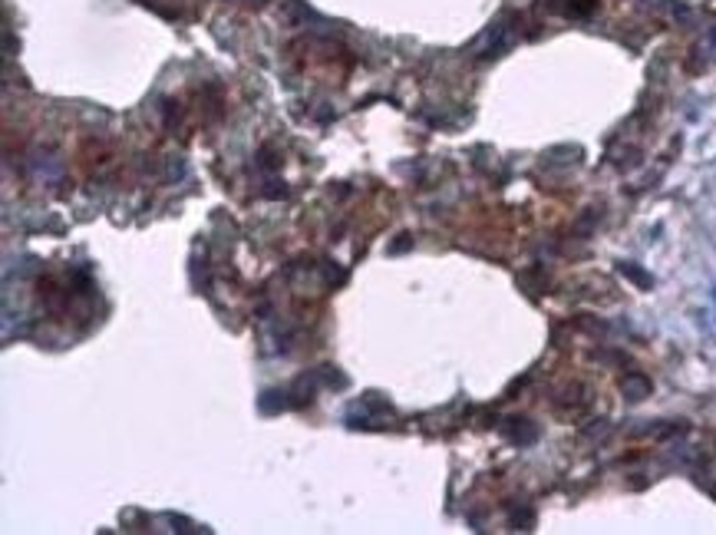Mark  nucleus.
Segmentation results:
<instances>
[{"label": "nucleus", "mask_w": 716, "mask_h": 535, "mask_svg": "<svg viewBox=\"0 0 716 535\" xmlns=\"http://www.w3.org/2000/svg\"><path fill=\"white\" fill-rule=\"evenodd\" d=\"M621 275L624 278H631L637 284V288H654V278H650V275H647V271H640V268L637 265H631V261H621Z\"/></svg>", "instance_id": "f03ea898"}, {"label": "nucleus", "mask_w": 716, "mask_h": 535, "mask_svg": "<svg viewBox=\"0 0 716 535\" xmlns=\"http://www.w3.org/2000/svg\"><path fill=\"white\" fill-rule=\"evenodd\" d=\"M650 390H654V384H650V377H644V373H627L621 380V394L627 396V400H647L650 396Z\"/></svg>", "instance_id": "f257e3e1"}, {"label": "nucleus", "mask_w": 716, "mask_h": 535, "mask_svg": "<svg viewBox=\"0 0 716 535\" xmlns=\"http://www.w3.org/2000/svg\"><path fill=\"white\" fill-rule=\"evenodd\" d=\"M594 7H598V0H571L565 7V13H571V17H588Z\"/></svg>", "instance_id": "20e7f679"}, {"label": "nucleus", "mask_w": 716, "mask_h": 535, "mask_svg": "<svg viewBox=\"0 0 716 535\" xmlns=\"http://www.w3.org/2000/svg\"><path fill=\"white\" fill-rule=\"evenodd\" d=\"M535 436H538V430L531 426V419H519V426L512 430V440L515 443H531Z\"/></svg>", "instance_id": "7ed1b4c3"}]
</instances>
